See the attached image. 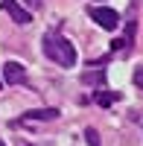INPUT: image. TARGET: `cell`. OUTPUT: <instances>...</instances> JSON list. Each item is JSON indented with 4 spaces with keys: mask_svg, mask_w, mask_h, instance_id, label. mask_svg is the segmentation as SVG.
Wrapping results in <instances>:
<instances>
[{
    "mask_svg": "<svg viewBox=\"0 0 143 146\" xmlns=\"http://www.w3.org/2000/svg\"><path fill=\"white\" fill-rule=\"evenodd\" d=\"M105 79V70H85V73H82V82H85V85H99Z\"/></svg>",
    "mask_w": 143,
    "mask_h": 146,
    "instance_id": "52a82bcc",
    "label": "cell"
},
{
    "mask_svg": "<svg viewBox=\"0 0 143 146\" xmlns=\"http://www.w3.org/2000/svg\"><path fill=\"white\" fill-rule=\"evenodd\" d=\"M85 140L91 146H99V135H97V129H85Z\"/></svg>",
    "mask_w": 143,
    "mask_h": 146,
    "instance_id": "ba28073f",
    "label": "cell"
},
{
    "mask_svg": "<svg viewBox=\"0 0 143 146\" xmlns=\"http://www.w3.org/2000/svg\"><path fill=\"white\" fill-rule=\"evenodd\" d=\"M0 6H3V12H9V18L15 21V23H21V27H23V23H32V12L21 9V6H18V0H3Z\"/></svg>",
    "mask_w": 143,
    "mask_h": 146,
    "instance_id": "277c9868",
    "label": "cell"
},
{
    "mask_svg": "<svg viewBox=\"0 0 143 146\" xmlns=\"http://www.w3.org/2000/svg\"><path fill=\"white\" fill-rule=\"evenodd\" d=\"M111 50H128V47H126L123 38H117V41H111Z\"/></svg>",
    "mask_w": 143,
    "mask_h": 146,
    "instance_id": "30bf717a",
    "label": "cell"
},
{
    "mask_svg": "<svg viewBox=\"0 0 143 146\" xmlns=\"http://www.w3.org/2000/svg\"><path fill=\"white\" fill-rule=\"evenodd\" d=\"M0 85H3V82H0Z\"/></svg>",
    "mask_w": 143,
    "mask_h": 146,
    "instance_id": "4fadbf2b",
    "label": "cell"
},
{
    "mask_svg": "<svg viewBox=\"0 0 143 146\" xmlns=\"http://www.w3.org/2000/svg\"><path fill=\"white\" fill-rule=\"evenodd\" d=\"M0 146H6V143H3V140H0Z\"/></svg>",
    "mask_w": 143,
    "mask_h": 146,
    "instance_id": "7c38bea8",
    "label": "cell"
},
{
    "mask_svg": "<svg viewBox=\"0 0 143 146\" xmlns=\"http://www.w3.org/2000/svg\"><path fill=\"white\" fill-rule=\"evenodd\" d=\"M0 82H6V85H26L29 82L26 67H23L21 62H6L3 70H0Z\"/></svg>",
    "mask_w": 143,
    "mask_h": 146,
    "instance_id": "3957f363",
    "label": "cell"
},
{
    "mask_svg": "<svg viewBox=\"0 0 143 146\" xmlns=\"http://www.w3.org/2000/svg\"><path fill=\"white\" fill-rule=\"evenodd\" d=\"M56 117H58V108H32V111L23 114L26 123H32V120H56Z\"/></svg>",
    "mask_w": 143,
    "mask_h": 146,
    "instance_id": "5b68a950",
    "label": "cell"
},
{
    "mask_svg": "<svg viewBox=\"0 0 143 146\" xmlns=\"http://www.w3.org/2000/svg\"><path fill=\"white\" fill-rule=\"evenodd\" d=\"M88 15L97 21L102 29H108V32L117 29V23H120V15H117L114 9H108V6H88Z\"/></svg>",
    "mask_w": 143,
    "mask_h": 146,
    "instance_id": "7a4b0ae2",
    "label": "cell"
},
{
    "mask_svg": "<svg viewBox=\"0 0 143 146\" xmlns=\"http://www.w3.org/2000/svg\"><path fill=\"white\" fill-rule=\"evenodd\" d=\"M134 85H137V88L143 91V64H140V67L134 70Z\"/></svg>",
    "mask_w": 143,
    "mask_h": 146,
    "instance_id": "9c48e42d",
    "label": "cell"
},
{
    "mask_svg": "<svg viewBox=\"0 0 143 146\" xmlns=\"http://www.w3.org/2000/svg\"><path fill=\"white\" fill-rule=\"evenodd\" d=\"M26 6H29V9H32V12H38V9H41V6H44V3H41V0H26Z\"/></svg>",
    "mask_w": 143,
    "mask_h": 146,
    "instance_id": "8fae6325",
    "label": "cell"
},
{
    "mask_svg": "<svg viewBox=\"0 0 143 146\" xmlns=\"http://www.w3.org/2000/svg\"><path fill=\"white\" fill-rule=\"evenodd\" d=\"M44 53H47L50 62L62 64V67H73L76 64V47L58 32H47L44 35Z\"/></svg>",
    "mask_w": 143,
    "mask_h": 146,
    "instance_id": "6da1fadb",
    "label": "cell"
},
{
    "mask_svg": "<svg viewBox=\"0 0 143 146\" xmlns=\"http://www.w3.org/2000/svg\"><path fill=\"white\" fill-rule=\"evenodd\" d=\"M117 96H120L117 91H99V94H93V102H97V105H102V108H108V105L117 100Z\"/></svg>",
    "mask_w": 143,
    "mask_h": 146,
    "instance_id": "8992f818",
    "label": "cell"
}]
</instances>
